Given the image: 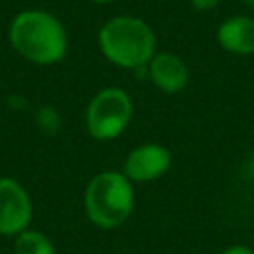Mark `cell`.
Masks as SVG:
<instances>
[{
    "instance_id": "1",
    "label": "cell",
    "mask_w": 254,
    "mask_h": 254,
    "mask_svg": "<svg viewBox=\"0 0 254 254\" xmlns=\"http://www.w3.org/2000/svg\"><path fill=\"white\" fill-rule=\"evenodd\" d=\"M14 50L34 64H56L64 58L67 40L58 18L42 10L20 12L10 26Z\"/></svg>"
},
{
    "instance_id": "2",
    "label": "cell",
    "mask_w": 254,
    "mask_h": 254,
    "mask_svg": "<svg viewBox=\"0 0 254 254\" xmlns=\"http://www.w3.org/2000/svg\"><path fill=\"white\" fill-rule=\"evenodd\" d=\"M105 58L121 67H141L151 62L155 52V36L151 28L133 16L109 20L99 34Z\"/></svg>"
},
{
    "instance_id": "3",
    "label": "cell",
    "mask_w": 254,
    "mask_h": 254,
    "mask_svg": "<svg viewBox=\"0 0 254 254\" xmlns=\"http://www.w3.org/2000/svg\"><path fill=\"white\" fill-rule=\"evenodd\" d=\"M133 208V190L125 175L101 173L85 190V210L89 218L101 228H113L121 224Z\"/></svg>"
},
{
    "instance_id": "4",
    "label": "cell",
    "mask_w": 254,
    "mask_h": 254,
    "mask_svg": "<svg viewBox=\"0 0 254 254\" xmlns=\"http://www.w3.org/2000/svg\"><path fill=\"white\" fill-rule=\"evenodd\" d=\"M131 99L119 87L99 91L87 107V129L95 139L117 137L131 119Z\"/></svg>"
},
{
    "instance_id": "5",
    "label": "cell",
    "mask_w": 254,
    "mask_h": 254,
    "mask_svg": "<svg viewBox=\"0 0 254 254\" xmlns=\"http://www.w3.org/2000/svg\"><path fill=\"white\" fill-rule=\"evenodd\" d=\"M32 218V202L24 187L12 179H0V234H20Z\"/></svg>"
},
{
    "instance_id": "6",
    "label": "cell",
    "mask_w": 254,
    "mask_h": 254,
    "mask_svg": "<svg viewBox=\"0 0 254 254\" xmlns=\"http://www.w3.org/2000/svg\"><path fill=\"white\" fill-rule=\"evenodd\" d=\"M171 167V155L165 147L149 143L137 147L125 161V175L133 181L159 179Z\"/></svg>"
},
{
    "instance_id": "7",
    "label": "cell",
    "mask_w": 254,
    "mask_h": 254,
    "mask_svg": "<svg viewBox=\"0 0 254 254\" xmlns=\"http://www.w3.org/2000/svg\"><path fill=\"white\" fill-rule=\"evenodd\" d=\"M149 75L151 81L169 93L181 91L189 81L187 65L173 54H157L151 58L149 64Z\"/></svg>"
},
{
    "instance_id": "8",
    "label": "cell",
    "mask_w": 254,
    "mask_h": 254,
    "mask_svg": "<svg viewBox=\"0 0 254 254\" xmlns=\"http://www.w3.org/2000/svg\"><path fill=\"white\" fill-rule=\"evenodd\" d=\"M218 42L232 54L254 52V20L246 16H234L218 28Z\"/></svg>"
},
{
    "instance_id": "9",
    "label": "cell",
    "mask_w": 254,
    "mask_h": 254,
    "mask_svg": "<svg viewBox=\"0 0 254 254\" xmlns=\"http://www.w3.org/2000/svg\"><path fill=\"white\" fill-rule=\"evenodd\" d=\"M14 252L16 254H54V246L42 232L24 230L16 238Z\"/></svg>"
},
{
    "instance_id": "10",
    "label": "cell",
    "mask_w": 254,
    "mask_h": 254,
    "mask_svg": "<svg viewBox=\"0 0 254 254\" xmlns=\"http://www.w3.org/2000/svg\"><path fill=\"white\" fill-rule=\"evenodd\" d=\"M218 2L220 0H192V4H194L196 10H212V8L218 6Z\"/></svg>"
},
{
    "instance_id": "11",
    "label": "cell",
    "mask_w": 254,
    "mask_h": 254,
    "mask_svg": "<svg viewBox=\"0 0 254 254\" xmlns=\"http://www.w3.org/2000/svg\"><path fill=\"white\" fill-rule=\"evenodd\" d=\"M224 254H254L250 248H246V246H232V248H228Z\"/></svg>"
},
{
    "instance_id": "12",
    "label": "cell",
    "mask_w": 254,
    "mask_h": 254,
    "mask_svg": "<svg viewBox=\"0 0 254 254\" xmlns=\"http://www.w3.org/2000/svg\"><path fill=\"white\" fill-rule=\"evenodd\" d=\"M244 2H246L248 6H252V8H254V0H244Z\"/></svg>"
},
{
    "instance_id": "13",
    "label": "cell",
    "mask_w": 254,
    "mask_h": 254,
    "mask_svg": "<svg viewBox=\"0 0 254 254\" xmlns=\"http://www.w3.org/2000/svg\"><path fill=\"white\" fill-rule=\"evenodd\" d=\"M93 2H111V0H93Z\"/></svg>"
}]
</instances>
